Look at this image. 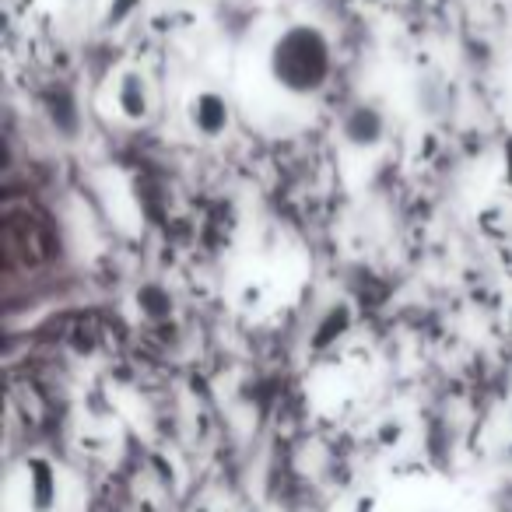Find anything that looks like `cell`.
<instances>
[{
    "instance_id": "6da1fadb",
    "label": "cell",
    "mask_w": 512,
    "mask_h": 512,
    "mask_svg": "<svg viewBox=\"0 0 512 512\" xmlns=\"http://www.w3.org/2000/svg\"><path fill=\"white\" fill-rule=\"evenodd\" d=\"M64 509H67V491L50 463L29 460L22 467V474L11 477L8 512H64Z\"/></svg>"
}]
</instances>
